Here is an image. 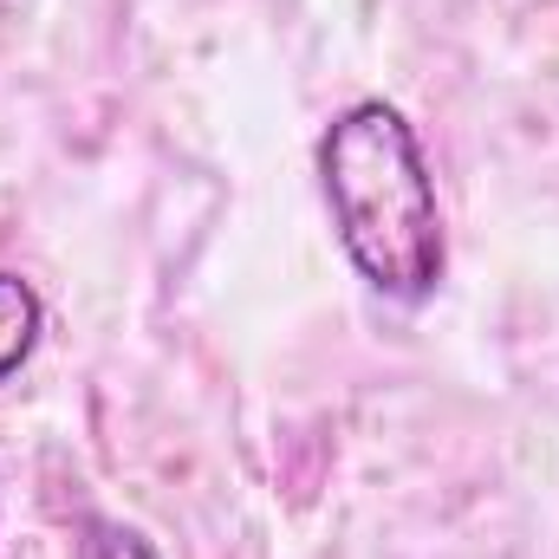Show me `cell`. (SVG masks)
Instances as JSON below:
<instances>
[{"mask_svg": "<svg viewBox=\"0 0 559 559\" xmlns=\"http://www.w3.org/2000/svg\"><path fill=\"white\" fill-rule=\"evenodd\" d=\"M319 182L352 267L391 299H429L442 280V209L411 118L384 98H358L319 138Z\"/></svg>", "mask_w": 559, "mask_h": 559, "instance_id": "6da1fadb", "label": "cell"}, {"mask_svg": "<svg viewBox=\"0 0 559 559\" xmlns=\"http://www.w3.org/2000/svg\"><path fill=\"white\" fill-rule=\"evenodd\" d=\"M39 332H46V306H39L33 280L0 274V384H7V378L33 358Z\"/></svg>", "mask_w": 559, "mask_h": 559, "instance_id": "7a4b0ae2", "label": "cell"}, {"mask_svg": "<svg viewBox=\"0 0 559 559\" xmlns=\"http://www.w3.org/2000/svg\"><path fill=\"white\" fill-rule=\"evenodd\" d=\"M72 559H156V547L124 521H85V534L72 540Z\"/></svg>", "mask_w": 559, "mask_h": 559, "instance_id": "3957f363", "label": "cell"}]
</instances>
